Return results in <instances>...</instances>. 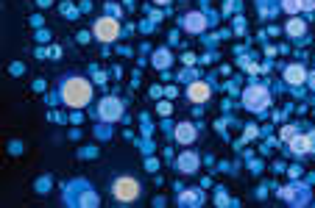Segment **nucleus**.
<instances>
[{
    "instance_id": "a878e982",
    "label": "nucleus",
    "mask_w": 315,
    "mask_h": 208,
    "mask_svg": "<svg viewBox=\"0 0 315 208\" xmlns=\"http://www.w3.org/2000/svg\"><path fill=\"white\" fill-rule=\"evenodd\" d=\"M307 139H309V150H315V133H309Z\"/></svg>"
},
{
    "instance_id": "0eeeda50",
    "label": "nucleus",
    "mask_w": 315,
    "mask_h": 208,
    "mask_svg": "<svg viewBox=\"0 0 315 208\" xmlns=\"http://www.w3.org/2000/svg\"><path fill=\"white\" fill-rule=\"evenodd\" d=\"M206 14L204 12H187L182 17V31H187V34H204L206 31Z\"/></svg>"
},
{
    "instance_id": "9b49d317",
    "label": "nucleus",
    "mask_w": 315,
    "mask_h": 208,
    "mask_svg": "<svg viewBox=\"0 0 315 208\" xmlns=\"http://www.w3.org/2000/svg\"><path fill=\"white\" fill-rule=\"evenodd\" d=\"M285 81L290 83V86H301V83L307 81V70H304L301 64H290L285 70Z\"/></svg>"
},
{
    "instance_id": "bb28decb",
    "label": "nucleus",
    "mask_w": 315,
    "mask_h": 208,
    "mask_svg": "<svg viewBox=\"0 0 315 208\" xmlns=\"http://www.w3.org/2000/svg\"><path fill=\"white\" fill-rule=\"evenodd\" d=\"M153 3H156V6H168L170 0H153Z\"/></svg>"
},
{
    "instance_id": "aec40b11",
    "label": "nucleus",
    "mask_w": 315,
    "mask_h": 208,
    "mask_svg": "<svg viewBox=\"0 0 315 208\" xmlns=\"http://www.w3.org/2000/svg\"><path fill=\"white\" fill-rule=\"evenodd\" d=\"M23 142H9V153H12V155H20V153H23Z\"/></svg>"
},
{
    "instance_id": "423d86ee",
    "label": "nucleus",
    "mask_w": 315,
    "mask_h": 208,
    "mask_svg": "<svg viewBox=\"0 0 315 208\" xmlns=\"http://www.w3.org/2000/svg\"><path fill=\"white\" fill-rule=\"evenodd\" d=\"M123 28L120 23H117V17H112V14H106V17H98L95 25H92V36H95L98 42H115L120 39Z\"/></svg>"
},
{
    "instance_id": "4be33fe9",
    "label": "nucleus",
    "mask_w": 315,
    "mask_h": 208,
    "mask_svg": "<svg viewBox=\"0 0 315 208\" xmlns=\"http://www.w3.org/2000/svg\"><path fill=\"white\" fill-rule=\"evenodd\" d=\"M215 202H218V205H226V202H229V200H226V191L223 189L215 191Z\"/></svg>"
},
{
    "instance_id": "5701e85b",
    "label": "nucleus",
    "mask_w": 315,
    "mask_h": 208,
    "mask_svg": "<svg viewBox=\"0 0 315 208\" xmlns=\"http://www.w3.org/2000/svg\"><path fill=\"white\" fill-rule=\"evenodd\" d=\"M301 3V12H315V0H298Z\"/></svg>"
},
{
    "instance_id": "6e6552de",
    "label": "nucleus",
    "mask_w": 315,
    "mask_h": 208,
    "mask_svg": "<svg viewBox=\"0 0 315 208\" xmlns=\"http://www.w3.org/2000/svg\"><path fill=\"white\" fill-rule=\"evenodd\" d=\"M209 97H212V86H209L206 81H193L187 86V100L190 103H198L201 106V103H206Z\"/></svg>"
},
{
    "instance_id": "2eb2a0df",
    "label": "nucleus",
    "mask_w": 315,
    "mask_h": 208,
    "mask_svg": "<svg viewBox=\"0 0 315 208\" xmlns=\"http://www.w3.org/2000/svg\"><path fill=\"white\" fill-rule=\"evenodd\" d=\"M170 61H173V56H170V50H156L153 53V67H159V70H165V67H170Z\"/></svg>"
},
{
    "instance_id": "6ab92c4d",
    "label": "nucleus",
    "mask_w": 315,
    "mask_h": 208,
    "mask_svg": "<svg viewBox=\"0 0 315 208\" xmlns=\"http://www.w3.org/2000/svg\"><path fill=\"white\" fill-rule=\"evenodd\" d=\"M9 72H12L14 78L23 75V72H25V64H23V61H12V64H9Z\"/></svg>"
},
{
    "instance_id": "39448f33",
    "label": "nucleus",
    "mask_w": 315,
    "mask_h": 208,
    "mask_svg": "<svg viewBox=\"0 0 315 208\" xmlns=\"http://www.w3.org/2000/svg\"><path fill=\"white\" fill-rule=\"evenodd\" d=\"M123 111H126V108H123V100L115 95H106L95 103V117L101 119V122H117V119L126 117Z\"/></svg>"
},
{
    "instance_id": "1a4fd4ad",
    "label": "nucleus",
    "mask_w": 315,
    "mask_h": 208,
    "mask_svg": "<svg viewBox=\"0 0 315 208\" xmlns=\"http://www.w3.org/2000/svg\"><path fill=\"white\" fill-rule=\"evenodd\" d=\"M198 166H201V155L193 153V150H187V153H182L176 158V169L182 175H195L198 172Z\"/></svg>"
},
{
    "instance_id": "f03ea898",
    "label": "nucleus",
    "mask_w": 315,
    "mask_h": 208,
    "mask_svg": "<svg viewBox=\"0 0 315 208\" xmlns=\"http://www.w3.org/2000/svg\"><path fill=\"white\" fill-rule=\"evenodd\" d=\"M112 197H115L120 205H131L142 197V183H139L134 175H117L112 180Z\"/></svg>"
},
{
    "instance_id": "ddd939ff",
    "label": "nucleus",
    "mask_w": 315,
    "mask_h": 208,
    "mask_svg": "<svg viewBox=\"0 0 315 208\" xmlns=\"http://www.w3.org/2000/svg\"><path fill=\"white\" fill-rule=\"evenodd\" d=\"M287 147H290L296 155H307V153H309V139L301 136V133H296V136L287 142Z\"/></svg>"
},
{
    "instance_id": "a211bd4d",
    "label": "nucleus",
    "mask_w": 315,
    "mask_h": 208,
    "mask_svg": "<svg viewBox=\"0 0 315 208\" xmlns=\"http://www.w3.org/2000/svg\"><path fill=\"white\" fill-rule=\"evenodd\" d=\"M48 189H50V175H42V178L37 180V191H39V194H45Z\"/></svg>"
},
{
    "instance_id": "393cba45",
    "label": "nucleus",
    "mask_w": 315,
    "mask_h": 208,
    "mask_svg": "<svg viewBox=\"0 0 315 208\" xmlns=\"http://www.w3.org/2000/svg\"><path fill=\"white\" fill-rule=\"evenodd\" d=\"M50 3H53V0H37V6H39V9H45V6H50Z\"/></svg>"
},
{
    "instance_id": "f3484780",
    "label": "nucleus",
    "mask_w": 315,
    "mask_h": 208,
    "mask_svg": "<svg viewBox=\"0 0 315 208\" xmlns=\"http://www.w3.org/2000/svg\"><path fill=\"white\" fill-rule=\"evenodd\" d=\"M156 111L162 114V117H170V114H173V106H170L168 100H159V103H156Z\"/></svg>"
},
{
    "instance_id": "9d476101",
    "label": "nucleus",
    "mask_w": 315,
    "mask_h": 208,
    "mask_svg": "<svg viewBox=\"0 0 315 208\" xmlns=\"http://www.w3.org/2000/svg\"><path fill=\"white\" fill-rule=\"evenodd\" d=\"M173 131H176V133H173V139H176L179 144H193L195 136H198V133H195V125H193V122H179Z\"/></svg>"
},
{
    "instance_id": "dca6fc26",
    "label": "nucleus",
    "mask_w": 315,
    "mask_h": 208,
    "mask_svg": "<svg viewBox=\"0 0 315 208\" xmlns=\"http://www.w3.org/2000/svg\"><path fill=\"white\" fill-rule=\"evenodd\" d=\"M282 9H285L290 17H296V12H301V3H298V0H282Z\"/></svg>"
},
{
    "instance_id": "412c9836",
    "label": "nucleus",
    "mask_w": 315,
    "mask_h": 208,
    "mask_svg": "<svg viewBox=\"0 0 315 208\" xmlns=\"http://www.w3.org/2000/svg\"><path fill=\"white\" fill-rule=\"evenodd\" d=\"M293 136H296V131H293L290 125H285V128H282V139H285V142H290Z\"/></svg>"
},
{
    "instance_id": "4468645a",
    "label": "nucleus",
    "mask_w": 315,
    "mask_h": 208,
    "mask_svg": "<svg viewBox=\"0 0 315 208\" xmlns=\"http://www.w3.org/2000/svg\"><path fill=\"white\" fill-rule=\"evenodd\" d=\"M285 31H287V36H304L307 34V23H304V20H298V17H290L287 20V25H285Z\"/></svg>"
},
{
    "instance_id": "f257e3e1",
    "label": "nucleus",
    "mask_w": 315,
    "mask_h": 208,
    "mask_svg": "<svg viewBox=\"0 0 315 208\" xmlns=\"http://www.w3.org/2000/svg\"><path fill=\"white\" fill-rule=\"evenodd\" d=\"M92 95L95 89L84 75H64L59 83V100L67 108H87L92 103Z\"/></svg>"
},
{
    "instance_id": "20e7f679",
    "label": "nucleus",
    "mask_w": 315,
    "mask_h": 208,
    "mask_svg": "<svg viewBox=\"0 0 315 208\" xmlns=\"http://www.w3.org/2000/svg\"><path fill=\"white\" fill-rule=\"evenodd\" d=\"M243 106L249 108V111H254V114H262L268 106H271V92H268V86L251 83L249 89L243 92Z\"/></svg>"
},
{
    "instance_id": "f8f14e48",
    "label": "nucleus",
    "mask_w": 315,
    "mask_h": 208,
    "mask_svg": "<svg viewBox=\"0 0 315 208\" xmlns=\"http://www.w3.org/2000/svg\"><path fill=\"white\" fill-rule=\"evenodd\" d=\"M201 202H204V194H201L198 189H184L182 194H179V205H187V208H198Z\"/></svg>"
},
{
    "instance_id": "7ed1b4c3",
    "label": "nucleus",
    "mask_w": 315,
    "mask_h": 208,
    "mask_svg": "<svg viewBox=\"0 0 315 208\" xmlns=\"http://www.w3.org/2000/svg\"><path fill=\"white\" fill-rule=\"evenodd\" d=\"M64 202H67V205L98 208V205H101V197H98V191H95V189H90V186H87L84 180H78V183L67 186V191H64Z\"/></svg>"
},
{
    "instance_id": "b1692460",
    "label": "nucleus",
    "mask_w": 315,
    "mask_h": 208,
    "mask_svg": "<svg viewBox=\"0 0 315 208\" xmlns=\"http://www.w3.org/2000/svg\"><path fill=\"white\" fill-rule=\"evenodd\" d=\"M145 166H148V169H151V172H153V169H156V166H159V161H156V158H148V161H145Z\"/></svg>"
}]
</instances>
